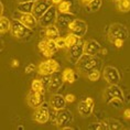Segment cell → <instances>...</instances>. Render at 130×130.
<instances>
[{
  "mask_svg": "<svg viewBox=\"0 0 130 130\" xmlns=\"http://www.w3.org/2000/svg\"><path fill=\"white\" fill-rule=\"evenodd\" d=\"M74 120V117H73V113L71 110L69 109H61L57 111V117H56V125L58 128H64L66 126H71L72 125Z\"/></svg>",
  "mask_w": 130,
  "mask_h": 130,
  "instance_id": "ba28073f",
  "label": "cell"
},
{
  "mask_svg": "<svg viewBox=\"0 0 130 130\" xmlns=\"http://www.w3.org/2000/svg\"><path fill=\"white\" fill-rule=\"evenodd\" d=\"M55 43H56V46H57L58 50H61V48H66L67 47L66 42H65V38L58 37L56 40H55Z\"/></svg>",
  "mask_w": 130,
  "mask_h": 130,
  "instance_id": "1f68e13d",
  "label": "cell"
},
{
  "mask_svg": "<svg viewBox=\"0 0 130 130\" xmlns=\"http://www.w3.org/2000/svg\"><path fill=\"white\" fill-rule=\"evenodd\" d=\"M112 99H120L123 102V93L118 85H109L104 92V100L109 104Z\"/></svg>",
  "mask_w": 130,
  "mask_h": 130,
  "instance_id": "52a82bcc",
  "label": "cell"
},
{
  "mask_svg": "<svg viewBox=\"0 0 130 130\" xmlns=\"http://www.w3.org/2000/svg\"><path fill=\"white\" fill-rule=\"evenodd\" d=\"M92 1H93V0H79V2H80V4H82L83 6H88Z\"/></svg>",
  "mask_w": 130,
  "mask_h": 130,
  "instance_id": "b9f144b4",
  "label": "cell"
},
{
  "mask_svg": "<svg viewBox=\"0 0 130 130\" xmlns=\"http://www.w3.org/2000/svg\"><path fill=\"white\" fill-rule=\"evenodd\" d=\"M18 4H22V2H30V1H37V0H17Z\"/></svg>",
  "mask_w": 130,
  "mask_h": 130,
  "instance_id": "f6af8a7d",
  "label": "cell"
},
{
  "mask_svg": "<svg viewBox=\"0 0 130 130\" xmlns=\"http://www.w3.org/2000/svg\"><path fill=\"white\" fill-rule=\"evenodd\" d=\"M123 118L127 120H130V109H125V111H123Z\"/></svg>",
  "mask_w": 130,
  "mask_h": 130,
  "instance_id": "60d3db41",
  "label": "cell"
},
{
  "mask_svg": "<svg viewBox=\"0 0 130 130\" xmlns=\"http://www.w3.org/2000/svg\"><path fill=\"white\" fill-rule=\"evenodd\" d=\"M33 119L41 125L46 123L50 120V106L43 103L41 106L37 107L33 112Z\"/></svg>",
  "mask_w": 130,
  "mask_h": 130,
  "instance_id": "5b68a950",
  "label": "cell"
},
{
  "mask_svg": "<svg viewBox=\"0 0 130 130\" xmlns=\"http://www.w3.org/2000/svg\"><path fill=\"white\" fill-rule=\"evenodd\" d=\"M76 65L80 72L87 74L89 71L97 69L100 65V61L97 56H88V55L84 54V57L83 56L80 57V60L78 61V63Z\"/></svg>",
  "mask_w": 130,
  "mask_h": 130,
  "instance_id": "7a4b0ae2",
  "label": "cell"
},
{
  "mask_svg": "<svg viewBox=\"0 0 130 130\" xmlns=\"http://www.w3.org/2000/svg\"><path fill=\"white\" fill-rule=\"evenodd\" d=\"M86 75H87V78H88L90 82H96V80H98L100 78V75H102V74H100L98 69H94L92 71H89Z\"/></svg>",
  "mask_w": 130,
  "mask_h": 130,
  "instance_id": "f1b7e54d",
  "label": "cell"
},
{
  "mask_svg": "<svg viewBox=\"0 0 130 130\" xmlns=\"http://www.w3.org/2000/svg\"><path fill=\"white\" fill-rule=\"evenodd\" d=\"M88 130H103L102 128V123L100 122H93V123H89L88 127H87Z\"/></svg>",
  "mask_w": 130,
  "mask_h": 130,
  "instance_id": "836d02e7",
  "label": "cell"
},
{
  "mask_svg": "<svg viewBox=\"0 0 130 130\" xmlns=\"http://www.w3.org/2000/svg\"><path fill=\"white\" fill-rule=\"evenodd\" d=\"M38 47H39V50H40L41 53L43 54L44 56L48 57V58H51V57H52V55L54 54L53 52H52L50 48H48V46H47V39H46V38L43 39V40H41L40 42H39Z\"/></svg>",
  "mask_w": 130,
  "mask_h": 130,
  "instance_id": "ffe728a7",
  "label": "cell"
},
{
  "mask_svg": "<svg viewBox=\"0 0 130 130\" xmlns=\"http://www.w3.org/2000/svg\"><path fill=\"white\" fill-rule=\"evenodd\" d=\"M34 2L35 1H30V2H22V4H18L17 10L22 12V13H32L34 8Z\"/></svg>",
  "mask_w": 130,
  "mask_h": 130,
  "instance_id": "7402d4cb",
  "label": "cell"
},
{
  "mask_svg": "<svg viewBox=\"0 0 130 130\" xmlns=\"http://www.w3.org/2000/svg\"><path fill=\"white\" fill-rule=\"evenodd\" d=\"M129 35L128 29H127L125 25L121 23H113L110 25L109 30H108V34H107V38H108V41L110 43H112L117 39H121V40L125 41Z\"/></svg>",
  "mask_w": 130,
  "mask_h": 130,
  "instance_id": "6da1fadb",
  "label": "cell"
},
{
  "mask_svg": "<svg viewBox=\"0 0 130 130\" xmlns=\"http://www.w3.org/2000/svg\"><path fill=\"white\" fill-rule=\"evenodd\" d=\"M4 10H5V7H4V4L0 2V14L4 15Z\"/></svg>",
  "mask_w": 130,
  "mask_h": 130,
  "instance_id": "ee69618b",
  "label": "cell"
},
{
  "mask_svg": "<svg viewBox=\"0 0 130 130\" xmlns=\"http://www.w3.org/2000/svg\"><path fill=\"white\" fill-rule=\"evenodd\" d=\"M66 99H65V96H62L60 94H52L51 98H50V106L53 107V108L61 110L66 107Z\"/></svg>",
  "mask_w": 130,
  "mask_h": 130,
  "instance_id": "d6986e66",
  "label": "cell"
},
{
  "mask_svg": "<svg viewBox=\"0 0 130 130\" xmlns=\"http://www.w3.org/2000/svg\"><path fill=\"white\" fill-rule=\"evenodd\" d=\"M117 8L120 12H129L130 11V0H117Z\"/></svg>",
  "mask_w": 130,
  "mask_h": 130,
  "instance_id": "484cf974",
  "label": "cell"
},
{
  "mask_svg": "<svg viewBox=\"0 0 130 130\" xmlns=\"http://www.w3.org/2000/svg\"><path fill=\"white\" fill-rule=\"evenodd\" d=\"M45 37L47 39H51V40H56L60 37V30H58V28L54 24L45 28Z\"/></svg>",
  "mask_w": 130,
  "mask_h": 130,
  "instance_id": "44dd1931",
  "label": "cell"
},
{
  "mask_svg": "<svg viewBox=\"0 0 130 130\" xmlns=\"http://www.w3.org/2000/svg\"><path fill=\"white\" fill-rule=\"evenodd\" d=\"M80 41V38H78L77 35L73 34V33H69L65 37V42H66V45H67V48L72 47L73 45H75L76 43H78Z\"/></svg>",
  "mask_w": 130,
  "mask_h": 130,
  "instance_id": "4316f807",
  "label": "cell"
},
{
  "mask_svg": "<svg viewBox=\"0 0 130 130\" xmlns=\"http://www.w3.org/2000/svg\"><path fill=\"white\" fill-rule=\"evenodd\" d=\"M103 77L109 85H117L120 82L119 71L113 66H106L103 71Z\"/></svg>",
  "mask_w": 130,
  "mask_h": 130,
  "instance_id": "9c48e42d",
  "label": "cell"
},
{
  "mask_svg": "<svg viewBox=\"0 0 130 130\" xmlns=\"http://www.w3.org/2000/svg\"><path fill=\"white\" fill-rule=\"evenodd\" d=\"M77 7L76 0H62L56 6L57 11L62 13H73V10Z\"/></svg>",
  "mask_w": 130,
  "mask_h": 130,
  "instance_id": "ac0fdd59",
  "label": "cell"
},
{
  "mask_svg": "<svg viewBox=\"0 0 130 130\" xmlns=\"http://www.w3.org/2000/svg\"><path fill=\"white\" fill-rule=\"evenodd\" d=\"M62 1V0H52V2H53V5H58V4H60V2Z\"/></svg>",
  "mask_w": 130,
  "mask_h": 130,
  "instance_id": "bcb514c9",
  "label": "cell"
},
{
  "mask_svg": "<svg viewBox=\"0 0 130 130\" xmlns=\"http://www.w3.org/2000/svg\"><path fill=\"white\" fill-rule=\"evenodd\" d=\"M41 80H42V83L44 84V86H45V88H47V86H48V83H50V79H51V75H41Z\"/></svg>",
  "mask_w": 130,
  "mask_h": 130,
  "instance_id": "d590c367",
  "label": "cell"
},
{
  "mask_svg": "<svg viewBox=\"0 0 130 130\" xmlns=\"http://www.w3.org/2000/svg\"><path fill=\"white\" fill-rule=\"evenodd\" d=\"M65 99H66L67 103H74L75 102V96H74L73 94H67V95L65 96Z\"/></svg>",
  "mask_w": 130,
  "mask_h": 130,
  "instance_id": "f35d334b",
  "label": "cell"
},
{
  "mask_svg": "<svg viewBox=\"0 0 130 130\" xmlns=\"http://www.w3.org/2000/svg\"><path fill=\"white\" fill-rule=\"evenodd\" d=\"M123 40H121V39H117V40H115L112 42V44L115 45L116 47H118V48H120V47H122V45H123Z\"/></svg>",
  "mask_w": 130,
  "mask_h": 130,
  "instance_id": "8d00e7d4",
  "label": "cell"
},
{
  "mask_svg": "<svg viewBox=\"0 0 130 130\" xmlns=\"http://www.w3.org/2000/svg\"><path fill=\"white\" fill-rule=\"evenodd\" d=\"M31 89L34 90V92L44 94V92H45V86H44V84L42 83L41 79H34L33 82H32V84H31Z\"/></svg>",
  "mask_w": 130,
  "mask_h": 130,
  "instance_id": "83f0119b",
  "label": "cell"
},
{
  "mask_svg": "<svg viewBox=\"0 0 130 130\" xmlns=\"http://www.w3.org/2000/svg\"><path fill=\"white\" fill-rule=\"evenodd\" d=\"M130 100V94H128V95H127V100H126V103H128Z\"/></svg>",
  "mask_w": 130,
  "mask_h": 130,
  "instance_id": "c3c4849f",
  "label": "cell"
},
{
  "mask_svg": "<svg viewBox=\"0 0 130 130\" xmlns=\"http://www.w3.org/2000/svg\"><path fill=\"white\" fill-rule=\"evenodd\" d=\"M64 78V82H67L69 84H73L76 79V74L72 69H65L62 73Z\"/></svg>",
  "mask_w": 130,
  "mask_h": 130,
  "instance_id": "cb8c5ba5",
  "label": "cell"
},
{
  "mask_svg": "<svg viewBox=\"0 0 130 130\" xmlns=\"http://www.w3.org/2000/svg\"><path fill=\"white\" fill-rule=\"evenodd\" d=\"M100 51H102V53H103L104 55L107 54V50H106V48H102V50H100Z\"/></svg>",
  "mask_w": 130,
  "mask_h": 130,
  "instance_id": "7dc6e473",
  "label": "cell"
},
{
  "mask_svg": "<svg viewBox=\"0 0 130 130\" xmlns=\"http://www.w3.org/2000/svg\"><path fill=\"white\" fill-rule=\"evenodd\" d=\"M10 29H11V21L7 17L1 15L0 17V31H1V34L10 31Z\"/></svg>",
  "mask_w": 130,
  "mask_h": 130,
  "instance_id": "d4e9b609",
  "label": "cell"
},
{
  "mask_svg": "<svg viewBox=\"0 0 130 130\" xmlns=\"http://www.w3.org/2000/svg\"><path fill=\"white\" fill-rule=\"evenodd\" d=\"M63 83H64V78L62 73H60L58 71L52 73L50 83H48V86H47V90L51 94H56L60 90L61 87L63 86Z\"/></svg>",
  "mask_w": 130,
  "mask_h": 130,
  "instance_id": "7c38bea8",
  "label": "cell"
},
{
  "mask_svg": "<svg viewBox=\"0 0 130 130\" xmlns=\"http://www.w3.org/2000/svg\"><path fill=\"white\" fill-rule=\"evenodd\" d=\"M10 32L14 38L20 39V40H22V39H27L33 33V32H32V29L25 27L23 23H21V22L18 21V20H12L11 21Z\"/></svg>",
  "mask_w": 130,
  "mask_h": 130,
  "instance_id": "3957f363",
  "label": "cell"
},
{
  "mask_svg": "<svg viewBox=\"0 0 130 130\" xmlns=\"http://www.w3.org/2000/svg\"><path fill=\"white\" fill-rule=\"evenodd\" d=\"M35 70V65L34 64H29L27 67H25V71L24 72L27 73V74H30V73H32L33 71Z\"/></svg>",
  "mask_w": 130,
  "mask_h": 130,
  "instance_id": "74e56055",
  "label": "cell"
},
{
  "mask_svg": "<svg viewBox=\"0 0 130 130\" xmlns=\"http://www.w3.org/2000/svg\"><path fill=\"white\" fill-rule=\"evenodd\" d=\"M11 66H12V67H18V66H19V61H18V60H12Z\"/></svg>",
  "mask_w": 130,
  "mask_h": 130,
  "instance_id": "7bdbcfd3",
  "label": "cell"
},
{
  "mask_svg": "<svg viewBox=\"0 0 130 130\" xmlns=\"http://www.w3.org/2000/svg\"><path fill=\"white\" fill-rule=\"evenodd\" d=\"M93 109H94V100L90 97H87L86 99L79 102L78 106H77V111L82 117H88L93 112Z\"/></svg>",
  "mask_w": 130,
  "mask_h": 130,
  "instance_id": "9a60e30c",
  "label": "cell"
},
{
  "mask_svg": "<svg viewBox=\"0 0 130 130\" xmlns=\"http://www.w3.org/2000/svg\"><path fill=\"white\" fill-rule=\"evenodd\" d=\"M52 6H53L52 0H37L34 2V8H33L32 13L39 20Z\"/></svg>",
  "mask_w": 130,
  "mask_h": 130,
  "instance_id": "4fadbf2b",
  "label": "cell"
},
{
  "mask_svg": "<svg viewBox=\"0 0 130 130\" xmlns=\"http://www.w3.org/2000/svg\"><path fill=\"white\" fill-rule=\"evenodd\" d=\"M57 13H58L57 8L53 5L40 19H39V24H40L42 28H47V27H50V25L54 24L55 21H56Z\"/></svg>",
  "mask_w": 130,
  "mask_h": 130,
  "instance_id": "8992f818",
  "label": "cell"
},
{
  "mask_svg": "<svg viewBox=\"0 0 130 130\" xmlns=\"http://www.w3.org/2000/svg\"><path fill=\"white\" fill-rule=\"evenodd\" d=\"M108 125H109V130H119V129L123 128L121 122L118 121V120H116V119H109Z\"/></svg>",
  "mask_w": 130,
  "mask_h": 130,
  "instance_id": "4dcf8cb0",
  "label": "cell"
},
{
  "mask_svg": "<svg viewBox=\"0 0 130 130\" xmlns=\"http://www.w3.org/2000/svg\"><path fill=\"white\" fill-rule=\"evenodd\" d=\"M112 1H117V0H112Z\"/></svg>",
  "mask_w": 130,
  "mask_h": 130,
  "instance_id": "681fc988",
  "label": "cell"
},
{
  "mask_svg": "<svg viewBox=\"0 0 130 130\" xmlns=\"http://www.w3.org/2000/svg\"><path fill=\"white\" fill-rule=\"evenodd\" d=\"M70 33L77 35L78 38H83L87 32V23L80 19H74L69 25Z\"/></svg>",
  "mask_w": 130,
  "mask_h": 130,
  "instance_id": "8fae6325",
  "label": "cell"
},
{
  "mask_svg": "<svg viewBox=\"0 0 130 130\" xmlns=\"http://www.w3.org/2000/svg\"><path fill=\"white\" fill-rule=\"evenodd\" d=\"M47 63L50 64V66H51V69L53 72H57V71L60 70V64H58L55 60H53V58H48Z\"/></svg>",
  "mask_w": 130,
  "mask_h": 130,
  "instance_id": "d6a6232c",
  "label": "cell"
},
{
  "mask_svg": "<svg viewBox=\"0 0 130 130\" xmlns=\"http://www.w3.org/2000/svg\"><path fill=\"white\" fill-rule=\"evenodd\" d=\"M100 123H102V128H103V130H109L108 120H104V121H102Z\"/></svg>",
  "mask_w": 130,
  "mask_h": 130,
  "instance_id": "ab89813d",
  "label": "cell"
},
{
  "mask_svg": "<svg viewBox=\"0 0 130 130\" xmlns=\"http://www.w3.org/2000/svg\"><path fill=\"white\" fill-rule=\"evenodd\" d=\"M74 19L76 18L73 13H62V12H58L56 17V21H55V23H56L55 25L58 28L60 31L69 30V25Z\"/></svg>",
  "mask_w": 130,
  "mask_h": 130,
  "instance_id": "5bb4252c",
  "label": "cell"
},
{
  "mask_svg": "<svg viewBox=\"0 0 130 130\" xmlns=\"http://www.w3.org/2000/svg\"><path fill=\"white\" fill-rule=\"evenodd\" d=\"M109 104H110V105H112L113 107H115V108L120 109V108H122V104H123V102H122V100H120V99H112Z\"/></svg>",
  "mask_w": 130,
  "mask_h": 130,
  "instance_id": "e575fe53",
  "label": "cell"
},
{
  "mask_svg": "<svg viewBox=\"0 0 130 130\" xmlns=\"http://www.w3.org/2000/svg\"><path fill=\"white\" fill-rule=\"evenodd\" d=\"M102 50L100 44L96 40H87L84 42V54L88 56H96Z\"/></svg>",
  "mask_w": 130,
  "mask_h": 130,
  "instance_id": "e0dca14e",
  "label": "cell"
},
{
  "mask_svg": "<svg viewBox=\"0 0 130 130\" xmlns=\"http://www.w3.org/2000/svg\"><path fill=\"white\" fill-rule=\"evenodd\" d=\"M38 73L40 74V75H51V74L54 72L52 71L50 64L47 63V61H45V62H41V63L39 64Z\"/></svg>",
  "mask_w": 130,
  "mask_h": 130,
  "instance_id": "603a6c76",
  "label": "cell"
},
{
  "mask_svg": "<svg viewBox=\"0 0 130 130\" xmlns=\"http://www.w3.org/2000/svg\"><path fill=\"white\" fill-rule=\"evenodd\" d=\"M102 0H93L90 4L87 6L88 7V9H89V11L90 12H96V11H98L99 9H100V7H102Z\"/></svg>",
  "mask_w": 130,
  "mask_h": 130,
  "instance_id": "f546056e",
  "label": "cell"
},
{
  "mask_svg": "<svg viewBox=\"0 0 130 130\" xmlns=\"http://www.w3.org/2000/svg\"><path fill=\"white\" fill-rule=\"evenodd\" d=\"M27 103L31 108H37V107L41 106L44 103V94L42 93H38L34 90H30L27 96Z\"/></svg>",
  "mask_w": 130,
  "mask_h": 130,
  "instance_id": "2e32d148",
  "label": "cell"
},
{
  "mask_svg": "<svg viewBox=\"0 0 130 130\" xmlns=\"http://www.w3.org/2000/svg\"><path fill=\"white\" fill-rule=\"evenodd\" d=\"M83 55H84V42L82 40L69 48V60L71 64H77Z\"/></svg>",
  "mask_w": 130,
  "mask_h": 130,
  "instance_id": "30bf717a",
  "label": "cell"
},
{
  "mask_svg": "<svg viewBox=\"0 0 130 130\" xmlns=\"http://www.w3.org/2000/svg\"><path fill=\"white\" fill-rule=\"evenodd\" d=\"M13 20H18L21 23H23L25 27L33 29L37 27V24L39 23V20L33 15V13H22L20 11H15L13 13Z\"/></svg>",
  "mask_w": 130,
  "mask_h": 130,
  "instance_id": "277c9868",
  "label": "cell"
}]
</instances>
